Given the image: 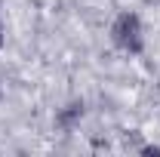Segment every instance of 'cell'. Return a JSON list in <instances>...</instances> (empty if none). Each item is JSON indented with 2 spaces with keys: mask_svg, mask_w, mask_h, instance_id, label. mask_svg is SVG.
<instances>
[{
  "mask_svg": "<svg viewBox=\"0 0 160 157\" xmlns=\"http://www.w3.org/2000/svg\"><path fill=\"white\" fill-rule=\"evenodd\" d=\"M0 46H3V25H0Z\"/></svg>",
  "mask_w": 160,
  "mask_h": 157,
  "instance_id": "2",
  "label": "cell"
},
{
  "mask_svg": "<svg viewBox=\"0 0 160 157\" xmlns=\"http://www.w3.org/2000/svg\"><path fill=\"white\" fill-rule=\"evenodd\" d=\"M111 40L114 46L129 53V56H139L145 49V31H142V19L136 13H120L114 25H111Z\"/></svg>",
  "mask_w": 160,
  "mask_h": 157,
  "instance_id": "1",
  "label": "cell"
}]
</instances>
